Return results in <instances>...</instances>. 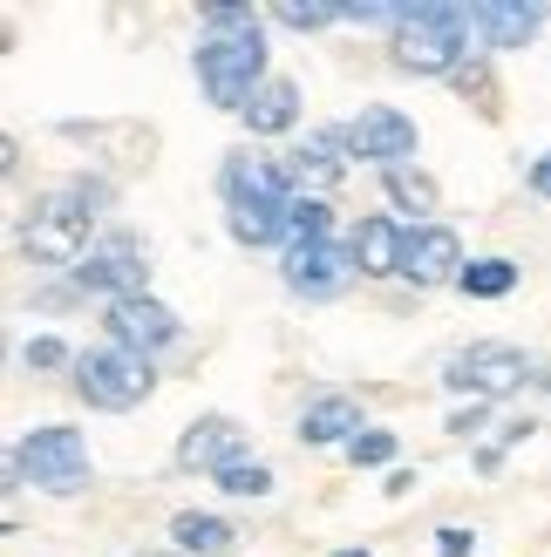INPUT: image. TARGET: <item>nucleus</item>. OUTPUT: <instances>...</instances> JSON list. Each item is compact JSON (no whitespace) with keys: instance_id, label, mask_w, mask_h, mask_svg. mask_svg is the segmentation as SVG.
Masks as SVG:
<instances>
[{"instance_id":"obj_5","label":"nucleus","mask_w":551,"mask_h":557,"mask_svg":"<svg viewBox=\"0 0 551 557\" xmlns=\"http://www.w3.org/2000/svg\"><path fill=\"white\" fill-rule=\"evenodd\" d=\"M21 252L35 265H82L89 259V205H82L75 190L35 198L21 218Z\"/></svg>"},{"instance_id":"obj_13","label":"nucleus","mask_w":551,"mask_h":557,"mask_svg":"<svg viewBox=\"0 0 551 557\" xmlns=\"http://www.w3.org/2000/svg\"><path fill=\"white\" fill-rule=\"evenodd\" d=\"M245 462V429L232 422V414H198L184 435H177V469H205V476H218V469Z\"/></svg>"},{"instance_id":"obj_17","label":"nucleus","mask_w":551,"mask_h":557,"mask_svg":"<svg viewBox=\"0 0 551 557\" xmlns=\"http://www.w3.org/2000/svg\"><path fill=\"white\" fill-rule=\"evenodd\" d=\"M402 238H408V232L395 225V218H381V211L362 218V225H354V238H347V245H354V265H362L368 278L402 272Z\"/></svg>"},{"instance_id":"obj_33","label":"nucleus","mask_w":551,"mask_h":557,"mask_svg":"<svg viewBox=\"0 0 551 557\" xmlns=\"http://www.w3.org/2000/svg\"><path fill=\"white\" fill-rule=\"evenodd\" d=\"M144 557H171V550H144Z\"/></svg>"},{"instance_id":"obj_3","label":"nucleus","mask_w":551,"mask_h":557,"mask_svg":"<svg viewBox=\"0 0 551 557\" xmlns=\"http://www.w3.org/2000/svg\"><path fill=\"white\" fill-rule=\"evenodd\" d=\"M8 483H14V490H41V496H75V490H89V442H82V429L48 422V429H35V435H21L14 456H8Z\"/></svg>"},{"instance_id":"obj_22","label":"nucleus","mask_w":551,"mask_h":557,"mask_svg":"<svg viewBox=\"0 0 551 557\" xmlns=\"http://www.w3.org/2000/svg\"><path fill=\"white\" fill-rule=\"evenodd\" d=\"M327 232H334V205H327V198H307V190H299V198L286 205V245H320Z\"/></svg>"},{"instance_id":"obj_20","label":"nucleus","mask_w":551,"mask_h":557,"mask_svg":"<svg viewBox=\"0 0 551 557\" xmlns=\"http://www.w3.org/2000/svg\"><path fill=\"white\" fill-rule=\"evenodd\" d=\"M232 238L238 245H280L286 238V205H232Z\"/></svg>"},{"instance_id":"obj_11","label":"nucleus","mask_w":551,"mask_h":557,"mask_svg":"<svg viewBox=\"0 0 551 557\" xmlns=\"http://www.w3.org/2000/svg\"><path fill=\"white\" fill-rule=\"evenodd\" d=\"M102 326H109V341L130 347V354H157V347H171L177 333H184V320H177L163 299H150V293H144V299H117V306L102 313Z\"/></svg>"},{"instance_id":"obj_1","label":"nucleus","mask_w":551,"mask_h":557,"mask_svg":"<svg viewBox=\"0 0 551 557\" xmlns=\"http://www.w3.org/2000/svg\"><path fill=\"white\" fill-rule=\"evenodd\" d=\"M198 82L218 109H238L245 116V102L272 82L266 75V27H211L198 41Z\"/></svg>"},{"instance_id":"obj_23","label":"nucleus","mask_w":551,"mask_h":557,"mask_svg":"<svg viewBox=\"0 0 551 557\" xmlns=\"http://www.w3.org/2000/svg\"><path fill=\"white\" fill-rule=\"evenodd\" d=\"M470 299H504L511 286H517V265L511 259H477V265H463V278H456Z\"/></svg>"},{"instance_id":"obj_14","label":"nucleus","mask_w":551,"mask_h":557,"mask_svg":"<svg viewBox=\"0 0 551 557\" xmlns=\"http://www.w3.org/2000/svg\"><path fill=\"white\" fill-rule=\"evenodd\" d=\"M470 27L483 35V48L511 54V48H525L538 27H544V8H538V0H477V8H470Z\"/></svg>"},{"instance_id":"obj_10","label":"nucleus","mask_w":551,"mask_h":557,"mask_svg":"<svg viewBox=\"0 0 551 557\" xmlns=\"http://www.w3.org/2000/svg\"><path fill=\"white\" fill-rule=\"evenodd\" d=\"M286 286L293 293H307V299H334L341 286L362 265H354V245H334V238H320V245H286Z\"/></svg>"},{"instance_id":"obj_19","label":"nucleus","mask_w":551,"mask_h":557,"mask_svg":"<svg viewBox=\"0 0 551 557\" xmlns=\"http://www.w3.org/2000/svg\"><path fill=\"white\" fill-rule=\"evenodd\" d=\"M293 123H299V89L286 75H272L266 89L245 102V129H253V136H286Z\"/></svg>"},{"instance_id":"obj_12","label":"nucleus","mask_w":551,"mask_h":557,"mask_svg":"<svg viewBox=\"0 0 551 557\" xmlns=\"http://www.w3.org/2000/svg\"><path fill=\"white\" fill-rule=\"evenodd\" d=\"M402 278L408 286H450V278H463V238L450 225H408Z\"/></svg>"},{"instance_id":"obj_8","label":"nucleus","mask_w":551,"mask_h":557,"mask_svg":"<svg viewBox=\"0 0 551 557\" xmlns=\"http://www.w3.org/2000/svg\"><path fill=\"white\" fill-rule=\"evenodd\" d=\"M347 157H362V163H381V171H395V163L416 157V123H408L402 109H389V102H368L362 116L347 123Z\"/></svg>"},{"instance_id":"obj_26","label":"nucleus","mask_w":551,"mask_h":557,"mask_svg":"<svg viewBox=\"0 0 551 557\" xmlns=\"http://www.w3.org/2000/svg\"><path fill=\"white\" fill-rule=\"evenodd\" d=\"M347 462H354V469H381V462H395V435H389V429H362V435L347 442Z\"/></svg>"},{"instance_id":"obj_25","label":"nucleus","mask_w":551,"mask_h":557,"mask_svg":"<svg viewBox=\"0 0 551 557\" xmlns=\"http://www.w3.org/2000/svg\"><path fill=\"white\" fill-rule=\"evenodd\" d=\"M211 483L225 496H272V469L266 462H232V469H218Z\"/></svg>"},{"instance_id":"obj_28","label":"nucleus","mask_w":551,"mask_h":557,"mask_svg":"<svg viewBox=\"0 0 551 557\" xmlns=\"http://www.w3.org/2000/svg\"><path fill=\"white\" fill-rule=\"evenodd\" d=\"M266 14L259 8H238V0H211L205 8V27H259Z\"/></svg>"},{"instance_id":"obj_29","label":"nucleus","mask_w":551,"mask_h":557,"mask_svg":"<svg viewBox=\"0 0 551 557\" xmlns=\"http://www.w3.org/2000/svg\"><path fill=\"white\" fill-rule=\"evenodd\" d=\"M436 550H443V557H470V550H477V531H463V523H443V531H436Z\"/></svg>"},{"instance_id":"obj_7","label":"nucleus","mask_w":551,"mask_h":557,"mask_svg":"<svg viewBox=\"0 0 551 557\" xmlns=\"http://www.w3.org/2000/svg\"><path fill=\"white\" fill-rule=\"evenodd\" d=\"M150 286V265H144V245H136L130 232H109L89 245V259L75 265V293H102L109 306L117 299H144Z\"/></svg>"},{"instance_id":"obj_30","label":"nucleus","mask_w":551,"mask_h":557,"mask_svg":"<svg viewBox=\"0 0 551 557\" xmlns=\"http://www.w3.org/2000/svg\"><path fill=\"white\" fill-rule=\"evenodd\" d=\"M483 414H490L483 401H470V408H456V414H450V435H477V429H483Z\"/></svg>"},{"instance_id":"obj_16","label":"nucleus","mask_w":551,"mask_h":557,"mask_svg":"<svg viewBox=\"0 0 551 557\" xmlns=\"http://www.w3.org/2000/svg\"><path fill=\"white\" fill-rule=\"evenodd\" d=\"M362 435V401L354 395H314L307 401V414H299V442H307V449H347V442Z\"/></svg>"},{"instance_id":"obj_31","label":"nucleus","mask_w":551,"mask_h":557,"mask_svg":"<svg viewBox=\"0 0 551 557\" xmlns=\"http://www.w3.org/2000/svg\"><path fill=\"white\" fill-rule=\"evenodd\" d=\"M525 184H531V190H538V198H551V150H544V157H538V163H531V177H525Z\"/></svg>"},{"instance_id":"obj_21","label":"nucleus","mask_w":551,"mask_h":557,"mask_svg":"<svg viewBox=\"0 0 551 557\" xmlns=\"http://www.w3.org/2000/svg\"><path fill=\"white\" fill-rule=\"evenodd\" d=\"M381 190H389V205H402V211H436V205H443L436 177H423L416 163H395V171H381Z\"/></svg>"},{"instance_id":"obj_32","label":"nucleus","mask_w":551,"mask_h":557,"mask_svg":"<svg viewBox=\"0 0 551 557\" xmlns=\"http://www.w3.org/2000/svg\"><path fill=\"white\" fill-rule=\"evenodd\" d=\"M334 557H368V550H334Z\"/></svg>"},{"instance_id":"obj_18","label":"nucleus","mask_w":551,"mask_h":557,"mask_svg":"<svg viewBox=\"0 0 551 557\" xmlns=\"http://www.w3.org/2000/svg\"><path fill=\"white\" fill-rule=\"evenodd\" d=\"M171 537H177V557H225L238 544V531L225 517H211V510H177L171 517Z\"/></svg>"},{"instance_id":"obj_24","label":"nucleus","mask_w":551,"mask_h":557,"mask_svg":"<svg viewBox=\"0 0 551 557\" xmlns=\"http://www.w3.org/2000/svg\"><path fill=\"white\" fill-rule=\"evenodd\" d=\"M272 21H280V27H299V35H314V27H327V21H347V8H334V0H307V8H299V0H280V8H272Z\"/></svg>"},{"instance_id":"obj_9","label":"nucleus","mask_w":551,"mask_h":557,"mask_svg":"<svg viewBox=\"0 0 551 557\" xmlns=\"http://www.w3.org/2000/svg\"><path fill=\"white\" fill-rule=\"evenodd\" d=\"M218 190H225V205H293L299 198L286 163L280 157H253V150L218 163Z\"/></svg>"},{"instance_id":"obj_2","label":"nucleus","mask_w":551,"mask_h":557,"mask_svg":"<svg viewBox=\"0 0 551 557\" xmlns=\"http://www.w3.org/2000/svg\"><path fill=\"white\" fill-rule=\"evenodd\" d=\"M389 54H395L402 75H456L463 54H470V14H463V8H436V0L402 8Z\"/></svg>"},{"instance_id":"obj_27","label":"nucleus","mask_w":551,"mask_h":557,"mask_svg":"<svg viewBox=\"0 0 551 557\" xmlns=\"http://www.w3.org/2000/svg\"><path fill=\"white\" fill-rule=\"evenodd\" d=\"M21 360H27L35 374H48V368H75V354H69L62 341H54V333H41V341H27V347H21Z\"/></svg>"},{"instance_id":"obj_4","label":"nucleus","mask_w":551,"mask_h":557,"mask_svg":"<svg viewBox=\"0 0 551 557\" xmlns=\"http://www.w3.org/2000/svg\"><path fill=\"white\" fill-rule=\"evenodd\" d=\"M150 387H157L150 354H130V347H117V341L75 354V395L89 401V408L123 414V408H136V401H150Z\"/></svg>"},{"instance_id":"obj_6","label":"nucleus","mask_w":551,"mask_h":557,"mask_svg":"<svg viewBox=\"0 0 551 557\" xmlns=\"http://www.w3.org/2000/svg\"><path fill=\"white\" fill-rule=\"evenodd\" d=\"M525 374H531V360L517 354L511 341H477V347H463V354H450V368H443V381L456 387V395H470V401H504V395H517L525 387Z\"/></svg>"},{"instance_id":"obj_15","label":"nucleus","mask_w":551,"mask_h":557,"mask_svg":"<svg viewBox=\"0 0 551 557\" xmlns=\"http://www.w3.org/2000/svg\"><path fill=\"white\" fill-rule=\"evenodd\" d=\"M341 150H347V129H314L307 144L293 150V163H286L293 184L307 190V198H320L327 184H341V171H347V157H341Z\"/></svg>"}]
</instances>
